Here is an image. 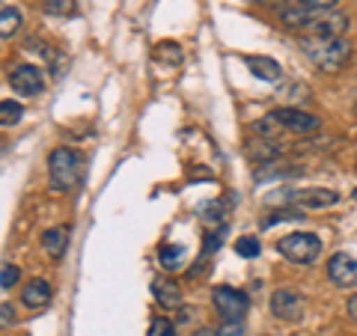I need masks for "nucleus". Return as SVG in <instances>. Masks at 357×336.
Masks as SVG:
<instances>
[{
	"label": "nucleus",
	"instance_id": "26",
	"mask_svg": "<svg viewBox=\"0 0 357 336\" xmlns=\"http://www.w3.org/2000/svg\"><path fill=\"white\" fill-rule=\"evenodd\" d=\"M298 3H304L310 9H321V13H328V9H333L340 3V0H298Z\"/></svg>",
	"mask_w": 357,
	"mask_h": 336
},
{
	"label": "nucleus",
	"instance_id": "15",
	"mask_svg": "<svg viewBox=\"0 0 357 336\" xmlns=\"http://www.w3.org/2000/svg\"><path fill=\"white\" fill-rule=\"evenodd\" d=\"M18 30H21V13L15 6H3L0 9V36L13 39Z\"/></svg>",
	"mask_w": 357,
	"mask_h": 336
},
{
	"label": "nucleus",
	"instance_id": "20",
	"mask_svg": "<svg viewBox=\"0 0 357 336\" xmlns=\"http://www.w3.org/2000/svg\"><path fill=\"white\" fill-rule=\"evenodd\" d=\"M259 250H262V244H259V238H253V235H244V238L236 241V253L244 256V259H256Z\"/></svg>",
	"mask_w": 357,
	"mask_h": 336
},
{
	"label": "nucleus",
	"instance_id": "6",
	"mask_svg": "<svg viewBox=\"0 0 357 336\" xmlns=\"http://www.w3.org/2000/svg\"><path fill=\"white\" fill-rule=\"evenodd\" d=\"M307 312V298L295 289H277L271 295V316L280 321H301Z\"/></svg>",
	"mask_w": 357,
	"mask_h": 336
},
{
	"label": "nucleus",
	"instance_id": "1",
	"mask_svg": "<svg viewBox=\"0 0 357 336\" xmlns=\"http://www.w3.org/2000/svg\"><path fill=\"white\" fill-rule=\"evenodd\" d=\"M301 48H304L307 60L316 69L328 75L342 72L345 63L351 60V45L342 36H307V39H301Z\"/></svg>",
	"mask_w": 357,
	"mask_h": 336
},
{
	"label": "nucleus",
	"instance_id": "13",
	"mask_svg": "<svg viewBox=\"0 0 357 336\" xmlns=\"http://www.w3.org/2000/svg\"><path fill=\"white\" fill-rule=\"evenodd\" d=\"M66 247H69V227H51L42 232V250L51 259H63Z\"/></svg>",
	"mask_w": 357,
	"mask_h": 336
},
{
	"label": "nucleus",
	"instance_id": "27",
	"mask_svg": "<svg viewBox=\"0 0 357 336\" xmlns=\"http://www.w3.org/2000/svg\"><path fill=\"white\" fill-rule=\"evenodd\" d=\"M0 312H3V316H0V321H3V328H9V321H13V307H9V304H3V307H0Z\"/></svg>",
	"mask_w": 357,
	"mask_h": 336
},
{
	"label": "nucleus",
	"instance_id": "21",
	"mask_svg": "<svg viewBox=\"0 0 357 336\" xmlns=\"http://www.w3.org/2000/svg\"><path fill=\"white\" fill-rule=\"evenodd\" d=\"M45 3V13H51V15H75V0H42Z\"/></svg>",
	"mask_w": 357,
	"mask_h": 336
},
{
	"label": "nucleus",
	"instance_id": "19",
	"mask_svg": "<svg viewBox=\"0 0 357 336\" xmlns=\"http://www.w3.org/2000/svg\"><path fill=\"white\" fill-rule=\"evenodd\" d=\"M158 256H161V265L167 268V271H176V268H182L185 250H182V247H176V244H164Z\"/></svg>",
	"mask_w": 357,
	"mask_h": 336
},
{
	"label": "nucleus",
	"instance_id": "30",
	"mask_svg": "<svg viewBox=\"0 0 357 336\" xmlns=\"http://www.w3.org/2000/svg\"><path fill=\"white\" fill-rule=\"evenodd\" d=\"M354 199H357V188H354Z\"/></svg>",
	"mask_w": 357,
	"mask_h": 336
},
{
	"label": "nucleus",
	"instance_id": "11",
	"mask_svg": "<svg viewBox=\"0 0 357 336\" xmlns=\"http://www.w3.org/2000/svg\"><path fill=\"white\" fill-rule=\"evenodd\" d=\"M51 298H54V289L48 280H30V283L21 289V300H24V307H30V310L48 307Z\"/></svg>",
	"mask_w": 357,
	"mask_h": 336
},
{
	"label": "nucleus",
	"instance_id": "12",
	"mask_svg": "<svg viewBox=\"0 0 357 336\" xmlns=\"http://www.w3.org/2000/svg\"><path fill=\"white\" fill-rule=\"evenodd\" d=\"M152 295L164 310H173V307L182 304V289H178V283H173L170 277H155L152 280Z\"/></svg>",
	"mask_w": 357,
	"mask_h": 336
},
{
	"label": "nucleus",
	"instance_id": "17",
	"mask_svg": "<svg viewBox=\"0 0 357 336\" xmlns=\"http://www.w3.org/2000/svg\"><path fill=\"white\" fill-rule=\"evenodd\" d=\"M21 116H24V107H21L18 102H13V98H3V102H0V125L3 128L18 125Z\"/></svg>",
	"mask_w": 357,
	"mask_h": 336
},
{
	"label": "nucleus",
	"instance_id": "5",
	"mask_svg": "<svg viewBox=\"0 0 357 336\" xmlns=\"http://www.w3.org/2000/svg\"><path fill=\"white\" fill-rule=\"evenodd\" d=\"M9 86H13L15 96H39L45 89V72L39 69V66L33 63H18L13 72H9Z\"/></svg>",
	"mask_w": 357,
	"mask_h": 336
},
{
	"label": "nucleus",
	"instance_id": "28",
	"mask_svg": "<svg viewBox=\"0 0 357 336\" xmlns=\"http://www.w3.org/2000/svg\"><path fill=\"white\" fill-rule=\"evenodd\" d=\"M349 316L357 321V295H351V298H349Z\"/></svg>",
	"mask_w": 357,
	"mask_h": 336
},
{
	"label": "nucleus",
	"instance_id": "2",
	"mask_svg": "<svg viewBox=\"0 0 357 336\" xmlns=\"http://www.w3.org/2000/svg\"><path fill=\"white\" fill-rule=\"evenodd\" d=\"M81 173H84V164H81V155L75 149L57 146L48 155V178H51L54 190H72L77 182H81Z\"/></svg>",
	"mask_w": 357,
	"mask_h": 336
},
{
	"label": "nucleus",
	"instance_id": "8",
	"mask_svg": "<svg viewBox=\"0 0 357 336\" xmlns=\"http://www.w3.org/2000/svg\"><path fill=\"white\" fill-rule=\"evenodd\" d=\"M289 206H298V208H331L340 203V194L331 188H304V190H295V194L286 197Z\"/></svg>",
	"mask_w": 357,
	"mask_h": 336
},
{
	"label": "nucleus",
	"instance_id": "25",
	"mask_svg": "<svg viewBox=\"0 0 357 336\" xmlns=\"http://www.w3.org/2000/svg\"><path fill=\"white\" fill-rule=\"evenodd\" d=\"M220 336H244V321H223Z\"/></svg>",
	"mask_w": 357,
	"mask_h": 336
},
{
	"label": "nucleus",
	"instance_id": "22",
	"mask_svg": "<svg viewBox=\"0 0 357 336\" xmlns=\"http://www.w3.org/2000/svg\"><path fill=\"white\" fill-rule=\"evenodd\" d=\"M227 238V223H220V227H215L208 235H206V244H203V256H208V253H215L218 247H220V241Z\"/></svg>",
	"mask_w": 357,
	"mask_h": 336
},
{
	"label": "nucleus",
	"instance_id": "18",
	"mask_svg": "<svg viewBox=\"0 0 357 336\" xmlns=\"http://www.w3.org/2000/svg\"><path fill=\"white\" fill-rule=\"evenodd\" d=\"M304 217V211H301L298 206H283V208H274L271 215H268L265 220H262V227L268 229V227H274V223H283V220H301Z\"/></svg>",
	"mask_w": 357,
	"mask_h": 336
},
{
	"label": "nucleus",
	"instance_id": "10",
	"mask_svg": "<svg viewBox=\"0 0 357 336\" xmlns=\"http://www.w3.org/2000/svg\"><path fill=\"white\" fill-rule=\"evenodd\" d=\"M244 66L250 69L253 77H259V81H268V84H277L283 77V69L280 63L271 60V57H262V54H253V57H244Z\"/></svg>",
	"mask_w": 357,
	"mask_h": 336
},
{
	"label": "nucleus",
	"instance_id": "9",
	"mask_svg": "<svg viewBox=\"0 0 357 336\" xmlns=\"http://www.w3.org/2000/svg\"><path fill=\"white\" fill-rule=\"evenodd\" d=\"M328 277H331V283L340 289L357 286V259L349 253H333L328 259Z\"/></svg>",
	"mask_w": 357,
	"mask_h": 336
},
{
	"label": "nucleus",
	"instance_id": "24",
	"mask_svg": "<svg viewBox=\"0 0 357 336\" xmlns=\"http://www.w3.org/2000/svg\"><path fill=\"white\" fill-rule=\"evenodd\" d=\"M149 336H178L176 328H173V321L170 319H155L149 324Z\"/></svg>",
	"mask_w": 357,
	"mask_h": 336
},
{
	"label": "nucleus",
	"instance_id": "23",
	"mask_svg": "<svg viewBox=\"0 0 357 336\" xmlns=\"http://www.w3.org/2000/svg\"><path fill=\"white\" fill-rule=\"evenodd\" d=\"M21 277V268L13 262H3V271H0V289H13Z\"/></svg>",
	"mask_w": 357,
	"mask_h": 336
},
{
	"label": "nucleus",
	"instance_id": "16",
	"mask_svg": "<svg viewBox=\"0 0 357 336\" xmlns=\"http://www.w3.org/2000/svg\"><path fill=\"white\" fill-rule=\"evenodd\" d=\"M283 152H286V143H277V140L253 143V149H250V155L256 161H274V158H280Z\"/></svg>",
	"mask_w": 357,
	"mask_h": 336
},
{
	"label": "nucleus",
	"instance_id": "3",
	"mask_svg": "<svg viewBox=\"0 0 357 336\" xmlns=\"http://www.w3.org/2000/svg\"><path fill=\"white\" fill-rule=\"evenodd\" d=\"M277 250H280L283 259L295 262V265H310L319 259L321 253V238L312 232H292V235H283L277 241Z\"/></svg>",
	"mask_w": 357,
	"mask_h": 336
},
{
	"label": "nucleus",
	"instance_id": "14",
	"mask_svg": "<svg viewBox=\"0 0 357 336\" xmlns=\"http://www.w3.org/2000/svg\"><path fill=\"white\" fill-rule=\"evenodd\" d=\"M155 63H164L167 69L182 66V45L178 42H158L155 45Z\"/></svg>",
	"mask_w": 357,
	"mask_h": 336
},
{
	"label": "nucleus",
	"instance_id": "29",
	"mask_svg": "<svg viewBox=\"0 0 357 336\" xmlns=\"http://www.w3.org/2000/svg\"><path fill=\"white\" fill-rule=\"evenodd\" d=\"M194 336H220V330H211V328H199Z\"/></svg>",
	"mask_w": 357,
	"mask_h": 336
},
{
	"label": "nucleus",
	"instance_id": "4",
	"mask_svg": "<svg viewBox=\"0 0 357 336\" xmlns=\"http://www.w3.org/2000/svg\"><path fill=\"white\" fill-rule=\"evenodd\" d=\"M211 304L220 312L223 321H244L250 310V298L241 292V289H232V286H218L211 292Z\"/></svg>",
	"mask_w": 357,
	"mask_h": 336
},
{
	"label": "nucleus",
	"instance_id": "7",
	"mask_svg": "<svg viewBox=\"0 0 357 336\" xmlns=\"http://www.w3.org/2000/svg\"><path fill=\"white\" fill-rule=\"evenodd\" d=\"M271 119L280 128L292 131V134H312V131L321 128V119L319 116L307 114V110H298V107H277L274 114H271Z\"/></svg>",
	"mask_w": 357,
	"mask_h": 336
}]
</instances>
